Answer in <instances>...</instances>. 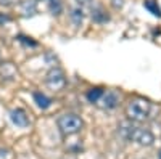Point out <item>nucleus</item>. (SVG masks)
<instances>
[{"label": "nucleus", "mask_w": 161, "mask_h": 159, "mask_svg": "<svg viewBox=\"0 0 161 159\" xmlns=\"http://www.w3.org/2000/svg\"><path fill=\"white\" fill-rule=\"evenodd\" d=\"M19 3V0H0V7H15Z\"/></svg>", "instance_id": "15"}, {"label": "nucleus", "mask_w": 161, "mask_h": 159, "mask_svg": "<svg viewBox=\"0 0 161 159\" xmlns=\"http://www.w3.org/2000/svg\"><path fill=\"white\" fill-rule=\"evenodd\" d=\"M16 72H18V69L13 63H2L0 64V76L3 79H13L16 76Z\"/></svg>", "instance_id": "8"}, {"label": "nucleus", "mask_w": 161, "mask_h": 159, "mask_svg": "<svg viewBox=\"0 0 161 159\" xmlns=\"http://www.w3.org/2000/svg\"><path fill=\"white\" fill-rule=\"evenodd\" d=\"M159 159H161V151H159Z\"/></svg>", "instance_id": "19"}, {"label": "nucleus", "mask_w": 161, "mask_h": 159, "mask_svg": "<svg viewBox=\"0 0 161 159\" xmlns=\"http://www.w3.org/2000/svg\"><path fill=\"white\" fill-rule=\"evenodd\" d=\"M45 84L47 87H50L52 90H60L64 87L66 84V77H64V72L58 68H53L47 72L45 76Z\"/></svg>", "instance_id": "4"}, {"label": "nucleus", "mask_w": 161, "mask_h": 159, "mask_svg": "<svg viewBox=\"0 0 161 159\" xmlns=\"http://www.w3.org/2000/svg\"><path fill=\"white\" fill-rule=\"evenodd\" d=\"M118 129H119V135L124 140L136 141V143L142 145V146H150V145L153 143V140H155V137H153V134L150 130L134 127L132 124H127V122H123Z\"/></svg>", "instance_id": "1"}, {"label": "nucleus", "mask_w": 161, "mask_h": 159, "mask_svg": "<svg viewBox=\"0 0 161 159\" xmlns=\"http://www.w3.org/2000/svg\"><path fill=\"white\" fill-rule=\"evenodd\" d=\"M10 151L5 150V148H0V159H10Z\"/></svg>", "instance_id": "16"}, {"label": "nucleus", "mask_w": 161, "mask_h": 159, "mask_svg": "<svg viewBox=\"0 0 161 159\" xmlns=\"http://www.w3.org/2000/svg\"><path fill=\"white\" fill-rule=\"evenodd\" d=\"M102 95H103V90H102L100 87L90 88V90L87 92V100H89L90 103H98L100 98H102Z\"/></svg>", "instance_id": "10"}, {"label": "nucleus", "mask_w": 161, "mask_h": 159, "mask_svg": "<svg viewBox=\"0 0 161 159\" xmlns=\"http://www.w3.org/2000/svg\"><path fill=\"white\" fill-rule=\"evenodd\" d=\"M92 19L97 21V23H103V21L108 19V15H106V11L102 7H97V8H93V11H92Z\"/></svg>", "instance_id": "12"}, {"label": "nucleus", "mask_w": 161, "mask_h": 159, "mask_svg": "<svg viewBox=\"0 0 161 159\" xmlns=\"http://www.w3.org/2000/svg\"><path fill=\"white\" fill-rule=\"evenodd\" d=\"M34 101L37 103V106L40 109H47L48 106L52 104V100L47 95H44L42 92H36V93H34Z\"/></svg>", "instance_id": "9"}, {"label": "nucleus", "mask_w": 161, "mask_h": 159, "mask_svg": "<svg viewBox=\"0 0 161 159\" xmlns=\"http://www.w3.org/2000/svg\"><path fill=\"white\" fill-rule=\"evenodd\" d=\"M10 119L13 124H16L18 127H28L29 125V117H28V113L21 108H16L10 113Z\"/></svg>", "instance_id": "5"}, {"label": "nucleus", "mask_w": 161, "mask_h": 159, "mask_svg": "<svg viewBox=\"0 0 161 159\" xmlns=\"http://www.w3.org/2000/svg\"><path fill=\"white\" fill-rule=\"evenodd\" d=\"M150 111H152V104L143 98L130 100L129 104L126 106V116L130 121H136V122H143L145 119H148Z\"/></svg>", "instance_id": "2"}, {"label": "nucleus", "mask_w": 161, "mask_h": 159, "mask_svg": "<svg viewBox=\"0 0 161 159\" xmlns=\"http://www.w3.org/2000/svg\"><path fill=\"white\" fill-rule=\"evenodd\" d=\"M100 103H102V108L113 109V108H116V104H118V95L114 93V92H106V93L102 95Z\"/></svg>", "instance_id": "7"}, {"label": "nucleus", "mask_w": 161, "mask_h": 159, "mask_svg": "<svg viewBox=\"0 0 161 159\" xmlns=\"http://www.w3.org/2000/svg\"><path fill=\"white\" fill-rule=\"evenodd\" d=\"M36 11H37V5L34 0H23V2H19V13L23 18L34 16Z\"/></svg>", "instance_id": "6"}, {"label": "nucleus", "mask_w": 161, "mask_h": 159, "mask_svg": "<svg viewBox=\"0 0 161 159\" xmlns=\"http://www.w3.org/2000/svg\"><path fill=\"white\" fill-rule=\"evenodd\" d=\"M47 5H48V10L52 11V15H60L63 10L61 0H47Z\"/></svg>", "instance_id": "13"}, {"label": "nucleus", "mask_w": 161, "mask_h": 159, "mask_svg": "<svg viewBox=\"0 0 161 159\" xmlns=\"http://www.w3.org/2000/svg\"><path fill=\"white\" fill-rule=\"evenodd\" d=\"M76 2H77L80 7H86V5H90V3H92V0H76Z\"/></svg>", "instance_id": "18"}, {"label": "nucleus", "mask_w": 161, "mask_h": 159, "mask_svg": "<svg viewBox=\"0 0 161 159\" xmlns=\"http://www.w3.org/2000/svg\"><path fill=\"white\" fill-rule=\"evenodd\" d=\"M8 21H10V16L2 15V13H0V24H5V23H8Z\"/></svg>", "instance_id": "17"}, {"label": "nucleus", "mask_w": 161, "mask_h": 159, "mask_svg": "<svg viewBox=\"0 0 161 159\" xmlns=\"http://www.w3.org/2000/svg\"><path fill=\"white\" fill-rule=\"evenodd\" d=\"M143 7L148 10L152 15H155V16H158V18H161V8H159V5L155 2V0H145V3H143Z\"/></svg>", "instance_id": "11"}, {"label": "nucleus", "mask_w": 161, "mask_h": 159, "mask_svg": "<svg viewBox=\"0 0 161 159\" xmlns=\"http://www.w3.org/2000/svg\"><path fill=\"white\" fill-rule=\"evenodd\" d=\"M58 129L63 135H74L77 134V132H80V129H82L84 122H82V119H80L77 114H63L58 117Z\"/></svg>", "instance_id": "3"}, {"label": "nucleus", "mask_w": 161, "mask_h": 159, "mask_svg": "<svg viewBox=\"0 0 161 159\" xmlns=\"http://www.w3.org/2000/svg\"><path fill=\"white\" fill-rule=\"evenodd\" d=\"M71 18H73L74 24H80V23H82V19H84V13H82V10H80V8H74L73 13H71Z\"/></svg>", "instance_id": "14"}]
</instances>
